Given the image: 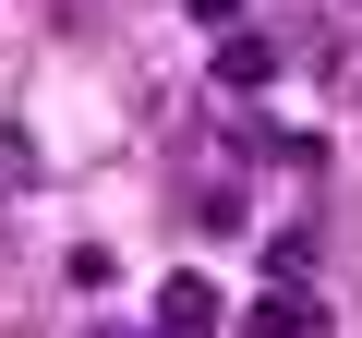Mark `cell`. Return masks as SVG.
<instances>
[{
  "instance_id": "6da1fadb",
  "label": "cell",
  "mask_w": 362,
  "mask_h": 338,
  "mask_svg": "<svg viewBox=\"0 0 362 338\" xmlns=\"http://www.w3.org/2000/svg\"><path fill=\"white\" fill-rule=\"evenodd\" d=\"M242 338H326V302H314L302 278H278V290H254V314H242Z\"/></svg>"
},
{
  "instance_id": "7a4b0ae2",
  "label": "cell",
  "mask_w": 362,
  "mask_h": 338,
  "mask_svg": "<svg viewBox=\"0 0 362 338\" xmlns=\"http://www.w3.org/2000/svg\"><path fill=\"white\" fill-rule=\"evenodd\" d=\"M218 326V290L206 278H157V338H206Z\"/></svg>"
},
{
  "instance_id": "3957f363",
  "label": "cell",
  "mask_w": 362,
  "mask_h": 338,
  "mask_svg": "<svg viewBox=\"0 0 362 338\" xmlns=\"http://www.w3.org/2000/svg\"><path fill=\"white\" fill-rule=\"evenodd\" d=\"M266 73H278V49H266V37H218V85H230V97H254Z\"/></svg>"
},
{
  "instance_id": "277c9868",
  "label": "cell",
  "mask_w": 362,
  "mask_h": 338,
  "mask_svg": "<svg viewBox=\"0 0 362 338\" xmlns=\"http://www.w3.org/2000/svg\"><path fill=\"white\" fill-rule=\"evenodd\" d=\"M326 85H338V109H362V37H338V49H326Z\"/></svg>"
},
{
  "instance_id": "5b68a950",
  "label": "cell",
  "mask_w": 362,
  "mask_h": 338,
  "mask_svg": "<svg viewBox=\"0 0 362 338\" xmlns=\"http://www.w3.org/2000/svg\"><path fill=\"white\" fill-rule=\"evenodd\" d=\"M0 182H37V133L25 121H0Z\"/></svg>"
},
{
  "instance_id": "8992f818",
  "label": "cell",
  "mask_w": 362,
  "mask_h": 338,
  "mask_svg": "<svg viewBox=\"0 0 362 338\" xmlns=\"http://www.w3.org/2000/svg\"><path fill=\"white\" fill-rule=\"evenodd\" d=\"M194 25H230V37H242V0H194Z\"/></svg>"
},
{
  "instance_id": "52a82bcc",
  "label": "cell",
  "mask_w": 362,
  "mask_h": 338,
  "mask_svg": "<svg viewBox=\"0 0 362 338\" xmlns=\"http://www.w3.org/2000/svg\"><path fill=\"white\" fill-rule=\"evenodd\" d=\"M350 13H362V0H350Z\"/></svg>"
}]
</instances>
